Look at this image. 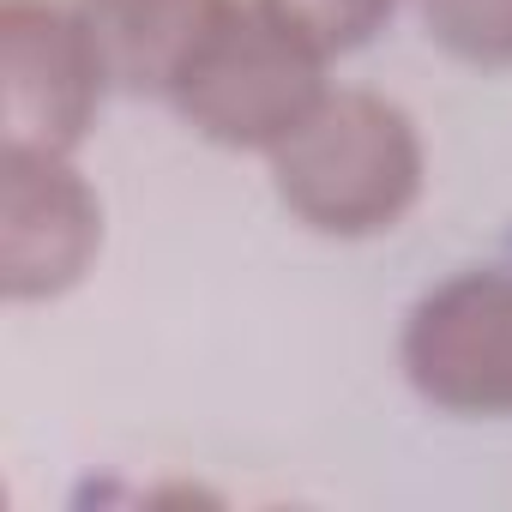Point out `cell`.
<instances>
[{
  "instance_id": "cell-1",
  "label": "cell",
  "mask_w": 512,
  "mask_h": 512,
  "mask_svg": "<svg viewBox=\"0 0 512 512\" xmlns=\"http://www.w3.org/2000/svg\"><path fill=\"white\" fill-rule=\"evenodd\" d=\"M422 133L374 91H326L272 151V187L314 235H380L422 199Z\"/></svg>"
},
{
  "instance_id": "cell-2",
  "label": "cell",
  "mask_w": 512,
  "mask_h": 512,
  "mask_svg": "<svg viewBox=\"0 0 512 512\" xmlns=\"http://www.w3.org/2000/svg\"><path fill=\"white\" fill-rule=\"evenodd\" d=\"M326 55L284 31L266 7H235L175 73V115L229 151H278L326 97Z\"/></svg>"
},
{
  "instance_id": "cell-3",
  "label": "cell",
  "mask_w": 512,
  "mask_h": 512,
  "mask_svg": "<svg viewBox=\"0 0 512 512\" xmlns=\"http://www.w3.org/2000/svg\"><path fill=\"white\" fill-rule=\"evenodd\" d=\"M398 362L410 386L452 416H512V266H470L428 290Z\"/></svg>"
},
{
  "instance_id": "cell-4",
  "label": "cell",
  "mask_w": 512,
  "mask_h": 512,
  "mask_svg": "<svg viewBox=\"0 0 512 512\" xmlns=\"http://www.w3.org/2000/svg\"><path fill=\"white\" fill-rule=\"evenodd\" d=\"M109 67L61 0H0V127L19 151H73L103 103Z\"/></svg>"
},
{
  "instance_id": "cell-5",
  "label": "cell",
  "mask_w": 512,
  "mask_h": 512,
  "mask_svg": "<svg viewBox=\"0 0 512 512\" xmlns=\"http://www.w3.org/2000/svg\"><path fill=\"white\" fill-rule=\"evenodd\" d=\"M103 247V205L61 151H0V290L7 302H55Z\"/></svg>"
},
{
  "instance_id": "cell-6",
  "label": "cell",
  "mask_w": 512,
  "mask_h": 512,
  "mask_svg": "<svg viewBox=\"0 0 512 512\" xmlns=\"http://www.w3.org/2000/svg\"><path fill=\"white\" fill-rule=\"evenodd\" d=\"M73 7L109 67V85L169 97L175 73L235 0H73Z\"/></svg>"
},
{
  "instance_id": "cell-7",
  "label": "cell",
  "mask_w": 512,
  "mask_h": 512,
  "mask_svg": "<svg viewBox=\"0 0 512 512\" xmlns=\"http://www.w3.org/2000/svg\"><path fill=\"white\" fill-rule=\"evenodd\" d=\"M428 37L464 67H512V0H416Z\"/></svg>"
},
{
  "instance_id": "cell-8",
  "label": "cell",
  "mask_w": 512,
  "mask_h": 512,
  "mask_svg": "<svg viewBox=\"0 0 512 512\" xmlns=\"http://www.w3.org/2000/svg\"><path fill=\"white\" fill-rule=\"evenodd\" d=\"M253 7H266L284 31H296L308 49H320L332 61V55L362 49L392 19L398 0H253Z\"/></svg>"
}]
</instances>
